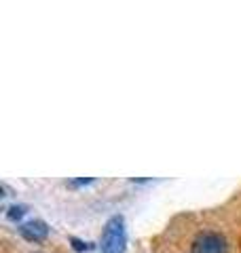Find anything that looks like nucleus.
Instances as JSON below:
<instances>
[{
  "label": "nucleus",
  "instance_id": "nucleus-1",
  "mask_svg": "<svg viewBox=\"0 0 241 253\" xmlns=\"http://www.w3.org/2000/svg\"><path fill=\"white\" fill-rule=\"evenodd\" d=\"M127 247V230H125V217L112 215L102 230L100 253H125Z\"/></svg>",
  "mask_w": 241,
  "mask_h": 253
},
{
  "label": "nucleus",
  "instance_id": "nucleus-2",
  "mask_svg": "<svg viewBox=\"0 0 241 253\" xmlns=\"http://www.w3.org/2000/svg\"><path fill=\"white\" fill-rule=\"evenodd\" d=\"M192 253H229V243L220 232H201L192 241Z\"/></svg>",
  "mask_w": 241,
  "mask_h": 253
},
{
  "label": "nucleus",
  "instance_id": "nucleus-3",
  "mask_svg": "<svg viewBox=\"0 0 241 253\" xmlns=\"http://www.w3.org/2000/svg\"><path fill=\"white\" fill-rule=\"evenodd\" d=\"M19 234L28 243H43L47 236H49V226H47L43 219H30L19 226Z\"/></svg>",
  "mask_w": 241,
  "mask_h": 253
},
{
  "label": "nucleus",
  "instance_id": "nucleus-4",
  "mask_svg": "<svg viewBox=\"0 0 241 253\" xmlns=\"http://www.w3.org/2000/svg\"><path fill=\"white\" fill-rule=\"evenodd\" d=\"M28 213V207L26 205H13V207H9V211H6V217H9L11 221H17L21 219L23 215Z\"/></svg>",
  "mask_w": 241,
  "mask_h": 253
},
{
  "label": "nucleus",
  "instance_id": "nucleus-5",
  "mask_svg": "<svg viewBox=\"0 0 241 253\" xmlns=\"http://www.w3.org/2000/svg\"><path fill=\"white\" fill-rule=\"evenodd\" d=\"M70 243H72V247H74V251H91L93 249V245L91 243H85V241H80L76 239V236H70Z\"/></svg>",
  "mask_w": 241,
  "mask_h": 253
},
{
  "label": "nucleus",
  "instance_id": "nucleus-6",
  "mask_svg": "<svg viewBox=\"0 0 241 253\" xmlns=\"http://www.w3.org/2000/svg\"><path fill=\"white\" fill-rule=\"evenodd\" d=\"M91 177H80V179H74V181H68V186H83V184H91Z\"/></svg>",
  "mask_w": 241,
  "mask_h": 253
},
{
  "label": "nucleus",
  "instance_id": "nucleus-7",
  "mask_svg": "<svg viewBox=\"0 0 241 253\" xmlns=\"http://www.w3.org/2000/svg\"><path fill=\"white\" fill-rule=\"evenodd\" d=\"M36 253H40V251H36Z\"/></svg>",
  "mask_w": 241,
  "mask_h": 253
}]
</instances>
